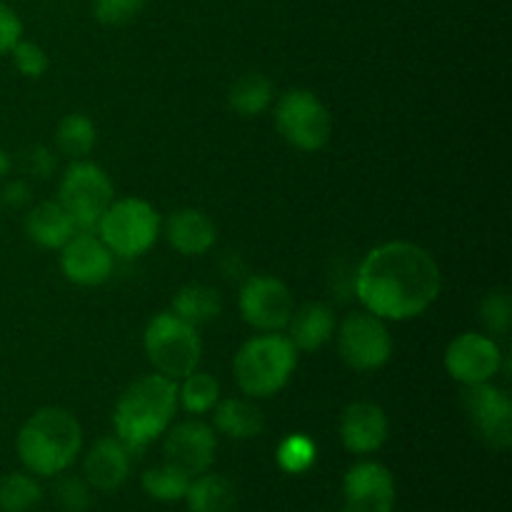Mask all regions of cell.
<instances>
[{"label":"cell","mask_w":512,"mask_h":512,"mask_svg":"<svg viewBox=\"0 0 512 512\" xmlns=\"http://www.w3.org/2000/svg\"><path fill=\"white\" fill-rule=\"evenodd\" d=\"M30 185L25 180H10L3 185V193H0V203L8 205V208H25L30 203Z\"/></svg>","instance_id":"obj_36"},{"label":"cell","mask_w":512,"mask_h":512,"mask_svg":"<svg viewBox=\"0 0 512 512\" xmlns=\"http://www.w3.org/2000/svg\"><path fill=\"white\" fill-rule=\"evenodd\" d=\"M220 400V383L213 375L203 370H193L185 375L183 385L178 388V405H183L185 413L190 415H208Z\"/></svg>","instance_id":"obj_26"},{"label":"cell","mask_w":512,"mask_h":512,"mask_svg":"<svg viewBox=\"0 0 512 512\" xmlns=\"http://www.w3.org/2000/svg\"><path fill=\"white\" fill-rule=\"evenodd\" d=\"M178 413V385L165 375H143L123 390L113 410L115 438L135 453L165 435Z\"/></svg>","instance_id":"obj_2"},{"label":"cell","mask_w":512,"mask_h":512,"mask_svg":"<svg viewBox=\"0 0 512 512\" xmlns=\"http://www.w3.org/2000/svg\"><path fill=\"white\" fill-rule=\"evenodd\" d=\"M335 338L343 363L358 373L380 370L393 355V335L388 323L365 308L345 315L343 323L335 325Z\"/></svg>","instance_id":"obj_9"},{"label":"cell","mask_w":512,"mask_h":512,"mask_svg":"<svg viewBox=\"0 0 512 512\" xmlns=\"http://www.w3.org/2000/svg\"><path fill=\"white\" fill-rule=\"evenodd\" d=\"M273 100V80L268 75L258 73V70H250V73L235 78V83L228 90V105L240 118H258V115H263L273 105Z\"/></svg>","instance_id":"obj_24"},{"label":"cell","mask_w":512,"mask_h":512,"mask_svg":"<svg viewBox=\"0 0 512 512\" xmlns=\"http://www.w3.org/2000/svg\"><path fill=\"white\" fill-rule=\"evenodd\" d=\"M145 8V0H95L93 18L105 28H123L133 23Z\"/></svg>","instance_id":"obj_32"},{"label":"cell","mask_w":512,"mask_h":512,"mask_svg":"<svg viewBox=\"0 0 512 512\" xmlns=\"http://www.w3.org/2000/svg\"><path fill=\"white\" fill-rule=\"evenodd\" d=\"M75 223L68 215V210L58 200H43L33 205L30 213L25 215V235L33 240L38 248L60 250L75 233Z\"/></svg>","instance_id":"obj_20"},{"label":"cell","mask_w":512,"mask_h":512,"mask_svg":"<svg viewBox=\"0 0 512 512\" xmlns=\"http://www.w3.org/2000/svg\"><path fill=\"white\" fill-rule=\"evenodd\" d=\"M390 435L388 415L380 405L358 400L340 415V440L353 455H373L385 445Z\"/></svg>","instance_id":"obj_16"},{"label":"cell","mask_w":512,"mask_h":512,"mask_svg":"<svg viewBox=\"0 0 512 512\" xmlns=\"http://www.w3.org/2000/svg\"><path fill=\"white\" fill-rule=\"evenodd\" d=\"M10 55H13L15 70H18L20 75H25V78L38 80V78H43L50 68L48 53H45L38 43H33V40L20 38L18 45L10 50Z\"/></svg>","instance_id":"obj_33"},{"label":"cell","mask_w":512,"mask_h":512,"mask_svg":"<svg viewBox=\"0 0 512 512\" xmlns=\"http://www.w3.org/2000/svg\"><path fill=\"white\" fill-rule=\"evenodd\" d=\"M20 170L30 178L48 180L55 173V155L45 145H30L20 153Z\"/></svg>","instance_id":"obj_34"},{"label":"cell","mask_w":512,"mask_h":512,"mask_svg":"<svg viewBox=\"0 0 512 512\" xmlns=\"http://www.w3.org/2000/svg\"><path fill=\"white\" fill-rule=\"evenodd\" d=\"M43 500V488L30 473H8L0 478V512H30Z\"/></svg>","instance_id":"obj_27"},{"label":"cell","mask_w":512,"mask_h":512,"mask_svg":"<svg viewBox=\"0 0 512 512\" xmlns=\"http://www.w3.org/2000/svg\"><path fill=\"white\" fill-rule=\"evenodd\" d=\"M10 170H13V158H10L8 150L0 148V183H5V178L10 175Z\"/></svg>","instance_id":"obj_37"},{"label":"cell","mask_w":512,"mask_h":512,"mask_svg":"<svg viewBox=\"0 0 512 512\" xmlns=\"http://www.w3.org/2000/svg\"><path fill=\"white\" fill-rule=\"evenodd\" d=\"M355 295L385 323H403L433 308L443 275L433 255L408 240L378 245L355 270Z\"/></svg>","instance_id":"obj_1"},{"label":"cell","mask_w":512,"mask_h":512,"mask_svg":"<svg viewBox=\"0 0 512 512\" xmlns=\"http://www.w3.org/2000/svg\"><path fill=\"white\" fill-rule=\"evenodd\" d=\"M95 230L113 255L140 258L158 243L163 218L148 200L120 198L110 203Z\"/></svg>","instance_id":"obj_6"},{"label":"cell","mask_w":512,"mask_h":512,"mask_svg":"<svg viewBox=\"0 0 512 512\" xmlns=\"http://www.w3.org/2000/svg\"><path fill=\"white\" fill-rule=\"evenodd\" d=\"M160 233H165L170 248L185 258H200L210 253L218 240L215 223L198 208H180L170 213Z\"/></svg>","instance_id":"obj_18"},{"label":"cell","mask_w":512,"mask_h":512,"mask_svg":"<svg viewBox=\"0 0 512 512\" xmlns=\"http://www.w3.org/2000/svg\"><path fill=\"white\" fill-rule=\"evenodd\" d=\"M183 500L190 512H233L238 505V493L225 475L200 473L190 480Z\"/></svg>","instance_id":"obj_22"},{"label":"cell","mask_w":512,"mask_h":512,"mask_svg":"<svg viewBox=\"0 0 512 512\" xmlns=\"http://www.w3.org/2000/svg\"><path fill=\"white\" fill-rule=\"evenodd\" d=\"M130 450L115 435L95 440L83 460V478L98 493H113L130 475Z\"/></svg>","instance_id":"obj_17"},{"label":"cell","mask_w":512,"mask_h":512,"mask_svg":"<svg viewBox=\"0 0 512 512\" xmlns=\"http://www.w3.org/2000/svg\"><path fill=\"white\" fill-rule=\"evenodd\" d=\"M143 348L155 373L170 380H183L185 375L198 370L200 358H203V340H200L198 328L178 318L173 310H165L148 320Z\"/></svg>","instance_id":"obj_5"},{"label":"cell","mask_w":512,"mask_h":512,"mask_svg":"<svg viewBox=\"0 0 512 512\" xmlns=\"http://www.w3.org/2000/svg\"><path fill=\"white\" fill-rule=\"evenodd\" d=\"M113 200V180L100 165L90 160H75L60 180L58 203L68 210L78 230L98 228L100 218Z\"/></svg>","instance_id":"obj_8"},{"label":"cell","mask_w":512,"mask_h":512,"mask_svg":"<svg viewBox=\"0 0 512 512\" xmlns=\"http://www.w3.org/2000/svg\"><path fill=\"white\" fill-rule=\"evenodd\" d=\"M298 350L283 333H260L245 340L233 358V375L240 393L253 400L273 398L293 378Z\"/></svg>","instance_id":"obj_4"},{"label":"cell","mask_w":512,"mask_h":512,"mask_svg":"<svg viewBox=\"0 0 512 512\" xmlns=\"http://www.w3.org/2000/svg\"><path fill=\"white\" fill-rule=\"evenodd\" d=\"M445 370L455 383L463 388L493 383L495 375L503 370L505 355L490 335L460 333L445 348Z\"/></svg>","instance_id":"obj_12"},{"label":"cell","mask_w":512,"mask_h":512,"mask_svg":"<svg viewBox=\"0 0 512 512\" xmlns=\"http://www.w3.org/2000/svg\"><path fill=\"white\" fill-rule=\"evenodd\" d=\"M173 313L183 318L185 323L200 328V325H208L220 318V313H223V295L213 285H183L173 298Z\"/></svg>","instance_id":"obj_23"},{"label":"cell","mask_w":512,"mask_h":512,"mask_svg":"<svg viewBox=\"0 0 512 512\" xmlns=\"http://www.w3.org/2000/svg\"><path fill=\"white\" fill-rule=\"evenodd\" d=\"M480 320L490 335H508L512 325V300L505 290H490L480 303Z\"/></svg>","instance_id":"obj_31"},{"label":"cell","mask_w":512,"mask_h":512,"mask_svg":"<svg viewBox=\"0 0 512 512\" xmlns=\"http://www.w3.org/2000/svg\"><path fill=\"white\" fill-rule=\"evenodd\" d=\"M98 143V128L85 113L65 115L55 130V148L70 160H85Z\"/></svg>","instance_id":"obj_25"},{"label":"cell","mask_w":512,"mask_h":512,"mask_svg":"<svg viewBox=\"0 0 512 512\" xmlns=\"http://www.w3.org/2000/svg\"><path fill=\"white\" fill-rule=\"evenodd\" d=\"M343 512H393L395 478L385 465L363 460L345 473Z\"/></svg>","instance_id":"obj_15"},{"label":"cell","mask_w":512,"mask_h":512,"mask_svg":"<svg viewBox=\"0 0 512 512\" xmlns=\"http://www.w3.org/2000/svg\"><path fill=\"white\" fill-rule=\"evenodd\" d=\"M275 128L288 145L315 153L333 138V115L313 90L293 88L275 103Z\"/></svg>","instance_id":"obj_7"},{"label":"cell","mask_w":512,"mask_h":512,"mask_svg":"<svg viewBox=\"0 0 512 512\" xmlns=\"http://www.w3.org/2000/svg\"><path fill=\"white\" fill-rule=\"evenodd\" d=\"M20 463L35 478H55L78 460L83 450L80 420L65 408H40L15 438Z\"/></svg>","instance_id":"obj_3"},{"label":"cell","mask_w":512,"mask_h":512,"mask_svg":"<svg viewBox=\"0 0 512 512\" xmlns=\"http://www.w3.org/2000/svg\"><path fill=\"white\" fill-rule=\"evenodd\" d=\"M463 413L470 428L490 450H508L512 445V400L498 385L483 383L463 390Z\"/></svg>","instance_id":"obj_11"},{"label":"cell","mask_w":512,"mask_h":512,"mask_svg":"<svg viewBox=\"0 0 512 512\" xmlns=\"http://www.w3.org/2000/svg\"><path fill=\"white\" fill-rule=\"evenodd\" d=\"M23 38V23L10 5L0 3V55H8Z\"/></svg>","instance_id":"obj_35"},{"label":"cell","mask_w":512,"mask_h":512,"mask_svg":"<svg viewBox=\"0 0 512 512\" xmlns=\"http://www.w3.org/2000/svg\"><path fill=\"white\" fill-rule=\"evenodd\" d=\"M218 453V435L213 425L203 420H183L165 430L163 463L173 465L188 478L208 473Z\"/></svg>","instance_id":"obj_13"},{"label":"cell","mask_w":512,"mask_h":512,"mask_svg":"<svg viewBox=\"0 0 512 512\" xmlns=\"http://www.w3.org/2000/svg\"><path fill=\"white\" fill-rule=\"evenodd\" d=\"M113 258L95 230H75L73 238L60 248V270L80 288H98L113 275Z\"/></svg>","instance_id":"obj_14"},{"label":"cell","mask_w":512,"mask_h":512,"mask_svg":"<svg viewBox=\"0 0 512 512\" xmlns=\"http://www.w3.org/2000/svg\"><path fill=\"white\" fill-rule=\"evenodd\" d=\"M190 480L185 473H180L178 468L168 463H160L155 468H148L143 473V490L148 498L158 500V503H178L188 493Z\"/></svg>","instance_id":"obj_28"},{"label":"cell","mask_w":512,"mask_h":512,"mask_svg":"<svg viewBox=\"0 0 512 512\" xmlns=\"http://www.w3.org/2000/svg\"><path fill=\"white\" fill-rule=\"evenodd\" d=\"M315 458H318V448H315L313 440L303 433L288 435V438L278 445V453H275L280 470H285V473L290 475L308 473L315 465Z\"/></svg>","instance_id":"obj_29"},{"label":"cell","mask_w":512,"mask_h":512,"mask_svg":"<svg viewBox=\"0 0 512 512\" xmlns=\"http://www.w3.org/2000/svg\"><path fill=\"white\" fill-rule=\"evenodd\" d=\"M335 313L325 303H305L293 310L288 320V338L295 350L315 353L335 335Z\"/></svg>","instance_id":"obj_19"},{"label":"cell","mask_w":512,"mask_h":512,"mask_svg":"<svg viewBox=\"0 0 512 512\" xmlns=\"http://www.w3.org/2000/svg\"><path fill=\"white\" fill-rule=\"evenodd\" d=\"M245 323L260 333H283L295 310L293 293L275 275H250L238 295Z\"/></svg>","instance_id":"obj_10"},{"label":"cell","mask_w":512,"mask_h":512,"mask_svg":"<svg viewBox=\"0 0 512 512\" xmlns=\"http://www.w3.org/2000/svg\"><path fill=\"white\" fill-rule=\"evenodd\" d=\"M215 433L230 440H253L263 433L265 415L253 398H225L218 400L213 410Z\"/></svg>","instance_id":"obj_21"},{"label":"cell","mask_w":512,"mask_h":512,"mask_svg":"<svg viewBox=\"0 0 512 512\" xmlns=\"http://www.w3.org/2000/svg\"><path fill=\"white\" fill-rule=\"evenodd\" d=\"M53 495L55 503L63 512H88L90 505H93V488L85 483V478H78V475H68V470L60 475H55Z\"/></svg>","instance_id":"obj_30"}]
</instances>
